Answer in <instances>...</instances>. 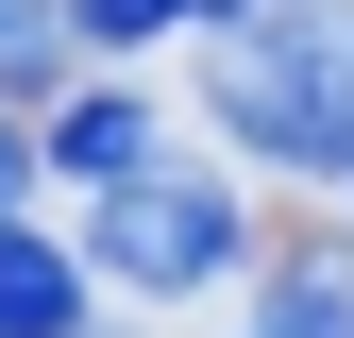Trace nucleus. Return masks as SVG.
Here are the masks:
<instances>
[{"label":"nucleus","instance_id":"20e7f679","mask_svg":"<svg viewBox=\"0 0 354 338\" xmlns=\"http://www.w3.org/2000/svg\"><path fill=\"white\" fill-rule=\"evenodd\" d=\"M136 169H169V152H152V102H118V84H102V102H68V118H51V186L102 203V186H136Z\"/></svg>","mask_w":354,"mask_h":338},{"label":"nucleus","instance_id":"0eeeda50","mask_svg":"<svg viewBox=\"0 0 354 338\" xmlns=\"http://www.w3.org/2000/svg\"><path fill=\"white\" fill-rule=\"evenodd\" d=\"M68 34H84L68 0H0V84H51V68H68Z\"/></svg>","mask_w":354,"mask_h":338},{"label":"nucleus","instance_id":"f257e3e1","mask_svg":"<svg viewBox=\"0 0 354 338\" xmlns=\"http://www.w3.org/2000/svg\"><path fill=\"white\" fill-rule=\"evenodd\" d=\"M203 102L253 169L354 186V0H236L203 34Z\"/></svg>","mask_w":354,"mask_h":338},{"label":"nucleus","instance_id":"39448f33","mask_svg":"<svg viewBox=\"0 0 354 338\" xmlns=\"http://www.w3.org/2000/svg\"><path fill=\"white\" fill-rule=\"evenodd\" d=\"M236 338H354V254H287V271L253 287Z\"/></svg>","mask_w":354,"mask_h":338},{"label":"nucleus","instance_id":"7ed1b4c3","mask_svg":"<svg viewBox=\"0 0 354 338\" xmlns=\"http://www.w3.org/2000/svg\"><path fill=\"white\" fill-rule=\"evenodd\" d=\"M84 305H102V271H84L68 237L0 220V338H84Z\"/></svg>","mask_w":354,"mask_h":338},{"label":"nucleus","instance_id":"423d86ee","mask_svg":"<svg viewBox=\"0 0 354 338\" xmlns=\"http://www.w3.org/2000/svg\"><path fill=\"white\" fill-rule=\"evenodd\" d=\"M84 17V51H152V34H219L236 0H68Z\"/></svg>","mask_w":354,"mask_h":338},{"label":"nucleus","instance_id":"f03ea898","mask_svg":"<svg viewBox=\"0 0 354 338\" xmlns=\"http://www.w3.org/2000/svg\"><path fill=\"white\" fill-rule=\"evenodd\" d=\"M253 254V203L219 186V169H136V186L84 203V271L136 287V305H169V287H219Z\"/></svg>","mask_w":354,"mask_h":338},{"label":"nucleus","instance_id":"6e6552de","mask_svg":"<svg viewBox=\"0 0 354 338\" xmlns=\"http://www.w3.org/2000/svg\"><path fill=\"white\" fill-rule=\"evenodd\" d=\"M34 169H51V152H34L17 118H0V220H17V186H34Z\"/></svg>","mask_w":354,"mask_h":338}]
</instances>
